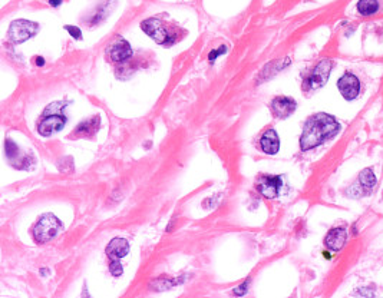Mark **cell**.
Masks as SVG:
<instances>
[{
  "label": "cell",
  "instance_id": "cell-1",
  "mask_svg": "<svg viewBox=\"0 0 383 298\" xmlns=\"http://www.w3.org/2000/svg\"><path fill=\"white\" fill-rule=\"evenodd\" d=\"M339 120L329 113H316L306 120L300 137V149L310 151L330 141L340 132Z\"/></svg>",
  "mask_w": 383,
  "mask_h": 298
},
{
  "label": "cell",
  "instance_id": "cell-2",
  "mask_svg": "<svg viewBox=\"0 0 383 298\" xmlns=\"http://www.w3.org/2000/svg\"><path fill=\"white\" fill-rule=\"evenodd\" d=\"M331 68H333V62L330 59L320 60L303 80V91L305 92H314V91L323 88L329 80Z\"/></svg>",
  "mask_w": 383,
  "mask_h": 298
},
{
  "label": "cell",
  "instance_id": "cell-3",
  "mask_svg": "<svg viewBox=\"0 0 383 298\" xmlns=\"http://www.w3.org/2000/svg\"><path fill=\"white\" fill-rule=\"evenodd\" d=\"M61 228V221L53 214H46L36 222L35 228H33V237L39 244H45V242L55 238Z\"/></svg>",
  "mask_w": 383,
  "mask_h": 298
},
{
  "label": "cell",
  "instance_id": "cell-4",
  "mask_svg": "<svg viewBox=\"0 0 383 298\" xmlns=\"http://www.w3.org/2000/svg\"><path fill=\"white\" fill-rule=\"evenodd\" d=\"M141 29L148 34L152 40H155L159 45H171V43L174 42L173 36L168 32L165 25L159 19H157V17H151V19L144 20L141 23Z\"/></svg>",
  "mask_w": 383,
  "mask_h": 298
},
{
  "label": "cell",
  "instance_id": "cell-5",
  "mask_svg": "<svg viewBox=\"0 0 383 298\" xmlns=\"http://www.w3.org/2000/svg\"><path fill=\"white\" fill-rule=\"evenodd\" d=\"M337 89L345 101L353 102L362 92V83L353 72H345L337 80Z\"/></svg>",
  "mask_w": 383,
  "mask_h": 298
},
{
  "label": "cell",
  "instance_id": "cell-6",
  "mask_svg": "<svg viewBox=\"0 0 383 298\" xmlns=\"http://www.w3.org/2000/svg\"><path fill=\"white\" fill-rule=\"evenodd\" d=\"M37 32V25L30 20H15L9 27V37L13 43L26 42Z\"/></svg>",
  "mask_w": 383,
  "mask_h": 298
},
{
  "label": "cell",
  "instance_id": "cell-7",
  "mask_svg": "<svg viewBox=\"0 0 383 298\" xmlns=\"http://www.w3.org/2000/svg\"><path fill=\"white\" fill-rule=\"evenodd\" d=\"M376 182L377 181H376V175H374L373 169L366 168V169L360 172L357 182L349 191L353 192L355 196H366L373 191L374 187H376Z\"/></svg>",
  "mask_w": 383,
  "mask_h": 298
},
{
  "label": "cell",
  "instance_id": "cell-8",
  "mask_svg": "<svg viewBox=\"0 0 383 298\" xmlns=\"http://www.w3.org/2000/svg\"><path fill=\"white\" fill-rule=\"evenodd\" d=\"M281 185H283V181L279 175L277 177L276 175H263L257 181V191L264 198L273 199V198L279 196Z\"/></svg>",
  "mask_w": 383,
  "mask_h": 298
},
{
  "label": "cell",
  "instance_id": "cell-9",
  "mask_svg": "<svg viewBox=\"0 0 383 298\" xmlns=\"http://www.w3.org/2000/svg\"><path fill=\"white\" fill-rule=\"evenodd\" d=\"M297 103L288 96H277L270 103L271 113L279 119H287L296 111Z\"/></svg>",
  "mask_w": 383,
  "mask_h": 298
},
{
  "label": "cell",
  "instance_id": "cell-10",
  "mask_svg": "<svg viewBox=\"0 0 383 298\" xmlns=\"http://www.w3.org/2000/svg\"><path fill=\"white\" fill-rule=\"evenodd\" d=\"M66 123V118L62 116V115H58V113H52V115H48L45 116L44 119L40 120V123L37 125V132L39 135L44 138L52 137L53 134L59 132L63 129Z\"/></svg>",
  "mask_w": 383,
  "mask_h": 298
},
{
  "label": "cell",
  "instance_id": "cell-11",
  "mask_svg": "<svg viewBox=\"0 0 383 298\" xmlns=\"http://www.w3.org/2000/svg\"><path fill=\"white\" fill-rule=\"evenodd\" d=\"M108 56L109 59L115 62V63H122V62H126L132 56V48L130 43L126 42L125 39L122 37H118L115 42H112L108 48Z\"/></svg>",
  "mask_w": 383,
  "mask_h": 298
},
{
  "label": "cell",
  "instance_id": "cell-12",
  "mask_svg": "<svg viewBox=\"0 0 383 298\" xmlns=\"http://www.w3.org/2000/svg\"><path fill=\"white\" fill-rule=\"evenodd\" d=\"M348 242V230L345 227H336L331 228L327 235L324 237V245L329 251L339 252Z\"/></svg>",
  "mask_w": 383,
  "mask_h": 298
},
{
  "label": "cell",
  "instance_id": "cell-13",
  "mask_svg": "<svg viewBox=\"0 0 383 298\" xmlns=\"http://www.w3.org/2000/svg\"><path fill=\"white\" fill-rule=\"evenodd\" d=\"M99 126H101V118L99 116H94L91 119L80 122L78 126L73 129V132H72L70 137L73 138V139H76V138H87V139H89V138L94 137L96 132L99 131Z\"/></svg>",
  "mask_w": 383,
  "mask_h": 298
},
{
  "label": "cell",
  "instance_id": "cell-14",
  "mask_svg": "<svg viewBox=\"0 0 383 298\" xmlns=\"http://www.w3.org/2000/svg\"><path fill=\"white\" fill-rule=\"evenodd\" d=\"M260 149L267 155H276L280 149L279 134L274 129H267L260 138Z\"/></svg>",
  "mask_w": 383,
  "mask_h": 298
},
{
  "label": "cell",
  "instance_id": "cell-15",
  "mask_svg": "<svg viewBox=\"0 0 383 298\" xmlns=\"http://www.w3.org/2000/svg\"><path fill=\"white\" fill-rule=\"evenodd\" d=\"M105 251L112 260H121L130 254V242L125 238H113L109 241Z\"/></svg>",
  "mask_w": 383,
  "mask_h": 298
},
{
  "label": "cell",
  "instance_id": "cell-16",
  "mask_svg": "<svg viewBox=\"0 0 383 298\" xmlns=\"http://www.w3.org/2000/svg\"><path fill=\"white\" fill-rule=\"evenodd\" d=\"M380 10L379 0H359L356 3V12L363 17L374 16Z\"/></svg>",
  "mask_w": 383,
  "mask_h": 298
},
{
  "label": "cell",
  "instance_id": "cell-17",
  "mask_svg": "<svg viewBox=\"0 0 383 298\" xmlns=\"http://www.w3.org/2000/svg\"><path fill=\"white\" fill-rule=\"evenodd\" d=\"M5 148H6V155H8V158H9L10 161H15L19 156V153H20L16 144H15L13 141H10V139H6V145H5Z\"/></svg>",
  "mask_w": 383,
  "mask_h": 298
},
{
  "label": "cell",
  "instance_id": "cell-18",
  "mask_svg": "<svg viewBox=\"0 0 383 298\" xmlns=\"http://www.w3.org/2000/svg\"><path fill=\"white\" fill-rule=\"evenodd\" d=\"M109 271L112 274L113 277H119L123 273V268H122V265L118 263V260H113L111 265H109Z\"/></svg>",
  "mask_w": 383,
  "mask_h": 298
},
{
  "label": "cell",
  "instance_id": "cell-19",
  "mask_svg": "<svg viewBox=\"0 0 383 298\" xmlns=\"http://www.w3.org/2000/svg\"><path fill=\"white\" fill-rule=\"evenodd\" d=\"M65 29L68 30L70 33V36L73 37V39H82V32H80V29L76 27V26H65Z\"/></svg>",
  "mask_w": 383,
  "mask_h": 298
},
{
  "label": "cell",
  "instance_id": "cell-20",
  "mask_svg": "<svg viewBox=\"0 0 383 298\" xmlns=\"http://www.w3.org/2000/svg\"><path fill=\"white\" fill-rule=\"evenodd\" d=\"M247 285H248V281L243 282L241 285H238L237 288L233 290V294H234V295H244V294L247 292Z\"/></svg>",
  "mask_w": 383,
  "mask_h": 298
},
{
  "label": "cell",
  "instance_id": "cell-21",
  "mask_svg": "<svg viewBox=\"0 0 383 298\" xmlns=\"http://www.w3.org/2000/svg\"><path fill=\"white\" fill-rule=\"evenodd\" d=\"M221 53H226V46H223V48H221V49H220V51L211 52V53H209V60H211V62H212V60L216 59V58H217V56H220V55H221Z\"/></svg>",
  "mask_w": 383,
  "mask_h": 298
},
{
  "label": "cell",
  "instance_id": "cell-22",
  "mask_svg": "<svg viewBox=\"0 0 383 298\" xmlns=\"http://www.w3.org/2000/svg\"><path fill=\"white\" fill-rule=\"evenodd\" d=\"M49 3H51V6H53V8H58V6L62 5V0H49Z\"/></svg>",
  "mask_w": 383,
  "mask_h": 298
},
{
  "label": "cell",
  "instance_id": "cell-23",
  "mask_svg": "<svg viewBox=\"0 0 383 298\" xmlns=\"http://www.w3.org/2000/svg\"><path fill=\"white\" fill-rule=\"evenodd\" d=\"M44 63H45L44 58H40V56H37V58H36V65H37V66H44Z\"/></svg>",
  "mask_w": 383,
  "mask_h": 298
}]
</instances>
